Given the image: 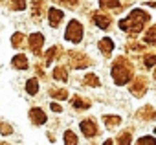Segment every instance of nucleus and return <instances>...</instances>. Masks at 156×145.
Masks as SVG:
<instances>
[{"instance_id":"27","label":"nucleus","mask_w":156,"mask_h":145,"mask_svg":"<svg viewBox=\"0 0 156 145\" xmlns=\"http://www.w3.org/2000/svg\"><path fill=\"white\" fill-rule=\"evenodd\" d=\"M156 145V140L152 138V136H143V138H140L138 140V145Z\"/></svg>"},{"instance_id":"30","label":"nucleus","mask_w":156,"mask_h":145,"mask_svg":"<svg viewBox=\"0 0 156 145\" xmlns=\"http://www.w3.org/2000/svg\"><path fill=\"white\" fill-rule=\"evenodd\" d=\"M0 132H2L4 136H9V134L13 132V127L8 125V123H0Z\"/></svg>"},{"instance_id":"34","label":"nucleus","mask_w":156,"mask_h":145,"mask_svg":"<svg viewBox=\"0 0 156 145\" xmlns=\"http://www.w3.org/2000/svg\"><path fill=\"white\" fill-rule=\"evenodd\" d=\"M154 77H156V72H154Z\"/></svg>"},{"instance_id":"20","label":"nucleus","mask_w":156,"mask_h":145,"mask_svg":"<svg viewBox=\"0 0 156 145\" xmlns=\"http://www.w3.org/2000/svg\"><path fill=\"white\" fill-rule=\"evenodd\" d=\"M22 41H24V33H20V31L13 33V37H11V46H13V48H20V46H22Z\"/></svg>"},{"instance_id":"13","label":"nucleus","mask_w":156,"mask_h":145,"mask_svg":"<svg viewBox=\"0 0 156 145\" xmlns=\"http://www.w3.org/2000/svg\"><path fill=\"white\" fill-rule=\"evenodd\" d=\"M138 118H140V119L149 121V119L156 118V112H154V108H152V107H141V108L138 110Z\"/></svg>"},{"instance_id":"33","label":"nucleus","mask_w":156,"mask_h":145,"mask_svg":"<svg viewBox=\"0 0 156 145\" xmlns=\"http://www.w3.org/2000/svg\"><path fill=\"white\" fill-rule=\"evenodd\" d=\"M50 108H51L53 112H61V110H62V108H61V105H57V103H51V105H50Z\"/></svg>"},{"instance_id":"14","label":"nucleus","mask_w":156,"mask_h":145,"mask_svg":"<svg viewBox=\"0 0 156 145\" xmlns=\"http://www.w3.org/2000/svg\"><path fill=\"white\" fill-rule=\"evenodd\" d=\"M53 79H57V81H68V70L64 66H57L53 70Z\"/></svg>"},{"instance_id":"2","label":"nucleus","mask_w":156,"mask_h":145,"mask_svg":"<svg viewBox=\"0 0 156 145\" xmlns=\"http://www.w3.org/2000/svg\"><path fill=\"white\" fill-rule=\"evenodd\" d=\"M134 76V66L125 59V57H118L112 64V79L116 85H127Z\"/></svg>"},{"instance_id":"22","label":"nucleus","mask_w":156,"mask_h":145,"mask_svg":"<svg viewBox=\"0 0 156 145\" xmlns=\"http://www.w3.org/2000/svg\"><path fill=\"white\" fill-rule=\"evenodd\" d=\"M103 121L107 123V127H116L118 123H121L119 116H103Z\"/></svg>"},{"instance_id":"10","label":"nucleus","mask_w":156,"mask_h":145,"mask_svg":"<svg viewBox=\"0 0 156 145\" xmlns=\"http://www.w3.org/2000/svg\"><path fill=\"white\" fill-rule=\"evenodd\" d=\"M30 119H31L35 125H44V123H46V114H44L41 108H31V110H30Z\"/></svg>"},{"instance_id":"11","label":"nucleus","mask_w":156,"mask_h":145,"mask_svg":"<svg viewBox=\"0 0 156 145\" xmlns=\"http://www.w3.org/2000/svg\"><path fill=\"white\" fill-rule=\"evenodd\" d=\"M99 50H101V53H103L105 57H110V53H112V50H114L112 39H108V37L101 39V41H99Z\"/></svg>"},{"instance_id":"8","label":"nucleus","mask_w":156,"mask_h":145,"mask_svg":"<svg viewBox=\"0 0 156 145\" xmlns=\"http://www.w3.org/2000/svg\"><path fill=\"white\" fill-rule=\"evenodd\" d=\"M92 19H94V24H96L98 28H101V30H107V28L110 26V17H108V15H105V13H101V11L94 13V15H92Z\"/></svg>"},{"instance_id":"9","label":"nucleus","mask_w":156,"mask_h":145,"mask_svg":"<svg viewBox=\"0 0 156 145\" xmlns=\"http://www.w3.org/2000/svg\"><path fill=\"white\" fill-rule=\"evenodd\" d=\"M42 44H44L42 33H31L30 35V48H31L33 53H39V50L42 48Z\"/></svg>"},{"instance_id":"15","label":"nucleus","mask_w":156,"mask_h":145,"mask_svg":"<svg viewBox=\"0 0 156 145\" xmlns=\"http://www.w3.org/2000/svg\"><path fill=\"white\" fill-rule=\"evenodd\" d=\"M72 105L77 110H87V108H90V101L88 99H81V97H73L72 99Z\"/></svg>"},{"instance_id":"5","label":"nucleus","mask_w":156,"mask_h":145,"mask_svg":"<svg viewBox=\"0 0 156 145\" xmlns=\"http://www.w3.org/2000/svg\"><path fill=\"white\" fill-rule=\"evenodd\" d=\"M68 61H70V64L73 68H87L90 64V59L85 53H81V51H70L68 53Z\"/></svg>"},{"instance_id":"6","label":"nucleus","mask_w":156,"mask_h":145,"mask_svg":"<svg viewBox=\"0 0 156 145\" xmlns=\"http://www.w3.org/2000/svg\"><path fill=\"white\" fill-rule=\"evenodd\" d=\"M79 127H81V130L87 138H94L98 134V125L94 123V119H83L79 123Z\"/></svg>"},{"instance_id":"24","label":"nucleus","mask_w":156,"mask_h":145,"mask_svg":"<svg viewBox=\"0 0 156 145\" xmlns=\"http://www.w3.org/2000/svg\"><path fill=\"white\" fill-rule=\"evenodd\" d=\"M64 143H68V145H75V143H77V136H75L72 130H66V132H64Z\"/></svg>"},{"instance_id":"1","label":"nucleus","mask_w":156,"mask_h":145,"mask_svg":"<svg viewBox=\"0 0 156 145\" xmlns=\"http://www.w3.org/2000/svg\"><path fill=\"white\" fill-rule=\"evenodd\" d=\"M147 20H149V15L143 9H134V11H130V15L127 19L119 20V28L123 31L130 33V35H136V33H140L145 28Z\"/></svg>"},{"instance_id":"25","label":"nucleus","mask_w":156,"mask_h":145,"mask_svg":"<svg viewBox=\"0 0 156 145\" xmlns=\"http://www.w3.org/2000/svg\"><path fill=\"white\" fill-rule=\"evenodd\" d=\"M116 143H119V145H129V143H130V132H121V134L118 136Z\"/></svg>"},{"instance_id":"16","label":"nucleus","mask_w":156,"mask_h":145,"mask_svg":"<svg viewBox=\"0 0 156 145\" xmlns=\"http://www.w3.org/2000/svg\"><path fill=\"white\" fill-rule=\"evenodd\" d=\"M99 6L103 9H121V4L118 0H99Z\"/></svg>"},{"instance_id":"32","label":"nucleus","mask_w":156,"mask_h":145,"mask_svg":"<svg viewBox=\"0 0 156 145\" xmlns=\"http://www.w3.org/2000/svg\"><path fill=\"white\" fill-rule=\"evenodd\" d=\"M129 48H130L132 51H140V50H143V46H141V44H130Z\"/></svg>"},{"instance_id":"28","label":"nucleus","mask_w":156,"mask_h":145,"mask_svg":"<svg viewBox=\"0 0 156 145\" xmlns=\"http://www.w3.org/2000/svg\"><path fill=\"white\" fill-rule=\"evenodd\" d=\"M41 11H42V0H33V17H41Z\"/></svg>"},{"instance_id":"17","label":"nucleus","mask_w":156,"mask_h":145,"mask_svg":"<svg viewBox=\"0 0 156 145\" xmlns=\"http://www.w3.org/2000/svg\"><path fill=\"white\" fill-rule=\"evenodd\" d=\"M26 92H28L30 96L39 94V81H37V79H28V83H26Z\"/></svg>"},{"instance_id":"3","label":"nucleus","mask_w":156,"mask_h":145,"mask_svg":"<svg viewBox=\"0 0 156 145\" xmlns=\"http://www.w3.org/2000/svg\"><path fill=\"white\" fill-rule=\"evenodd\" d=\"M64 37H66V41L75 42V44L81 42V39H83V24L79 20H70L68 26H66Z\"/></svg>"},{"instance_id":"7","label":"nucleus","mask_w":156,"mask_h":145,"mask_svg":"<svg viewBox=\"0 0 156 145\" xmlns=\"http://www.w3.org/2000/svg\"><path fill=\"white\" fill-rule=\"evenodd\" d=\"M62 11L61 9H57V8H50V11H48V20H50V26L51 28H57L59 24H61V20H62Z\"/></svg>"},{"instance_id":"26","label":"nucleus","mask_w":156,"mask_h":145,"mask_svg":"<svg viewBox=\"0 0 156 145\" xmlns=\"http://www.w3.org/2000/svg\"><path fill=\"white\" fill-rule=\"evenodd\" d=\"M143 64H145V68H152L156 64V55H145L143 57Z\"/></svg>"},{"instance_id":"21","label":"nucleus","mask_w":156,"mask_h":145,"mask_svg":"<svg viewBox=\"0 0 156 145\" xmlns=\"http://www.w3.org/2000/svg\"><path fill=\"white\" fill-rule=\"evenodd\" d=\"M50 96L53 99H68V92L66 90H59V88H51L50 90Z\"/></svg>"},{"instance_id":"19","label":"nucleus","mask_w":156,"mask_h":145,"mask_svg":"<svg viewBox=\"0 0 156 145\" xmlns=\"http://www.w3.org/2000/svg\"><path fill=\"white\" fill-rule=\"evenodd\" d=\"M83 83H85L87 87H99V85H101V83H99V79H98V76H94V74H88V76H85Z\"/></svg>"},{"instance_id":"29","label":"nucleus","mask_w":156,"mask_h":145,"mask_svg":"<svg viewBox=\"0 0 156 145\" xmlns=\"http://www.w3.org/2000/svg\"><path fill=\"white\" fill-rule=\"evenodd\" d=\"M11 6H13V9L22 11L26 8V0H11Z\"/></svg>"},{"instance_id":"23","label":"nucleus","mask_w":156,"mask_h":145,"mask_svg":"<svg viewBox=\"0 0 156 145\" xmlns=\"http://www.w3.org/2000/svg\"><path fill=\"white\" fill-rule=\"evenodd\" d=\"M145 42H147V44H156V26L149 28V31H147V35H145Z\"/></svg>"},{"instance_id":"31","label":"nucleus","mask_w":156,"mask_h":145,"mask_svg":"<svg viewBox=\"0 0 156 145\" xmlns=\"http://www.w3.org/2000/svg\"><path fill=\"white\" fill-rule=\"evenodd\" d=\"M59 2H62V4H66V6H70V8H73L79 0H59Z\"/></svg>"},{"instance_id":"12","label":"nucleus","mask_w":156,"mask_h":145,"mask_svg":"<svg viewBox=\"0 0 156 145\" xmlns=\"http://www.w3.org/2000/svg\"><path fill=\"white\" fill-rule=\"evenodd\" d=\"M11 64H13V68H17V70H26V68H28V59H26V55L19 53V55H15V57L11 59Z\"/></svg>"},{"instance_id":"4","label":"nucleus","mask_w":156,"mask_h":145,"mask_svg":"<svg viewBox=\"0 0 156 145\" xmlns=\"http://www.w3.org/2000/svg\"><path fill=\"white\" fill-rule=\"evenodd\" d=\"M147 88H149V79H147V77H143V76L136 77V79L130 83V94H134L136 97H141V96H145Z\"/></svg>"},{"instance_id":"18","label":"nucleus","mask_w":156,"mask_h":145,"mask_svg":"<svg viewBox=\"0 0 156 145\" xmlns=\"http://www.w3.org/2000/svg\"><path fill=\"white\" fill-rule=\"evenodd\" d=\"M59 51H61L59 46H51V48L48 50V53H46V64H51V61L59 55Z\"/></svg>"}]
</instances>
